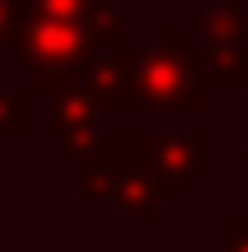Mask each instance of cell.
I'll return each mask as SVG.
<instances>
[{"label": "cell", "mask_w": 248, "mask_h": 252, "mask_svg": "<svg viewBox=\"0 0 248 252\" xmlns=\"http://www.w3.org/2000/svg\"><path fill=\"white\" fill-rule=\"evenodd\" d=\"M89 56H94L89 24L37 14L24 0V19H19V33H14V61L28 70V80L37 89L56 94V98L80 89V75H84V61Z\"/></svg>", "instance_id": "1"}, {"label": "cell", "mask_w": 248, "mask_h": 252, "mask_svg": "<svg viewBox=\"0 0 248 252\" xmlns=\"http://www.w3.org/2000/svg\"><path fill=\"white\" fill-rule=\"evenodd\" d=\"M206 103V61L183 42V28H159V47L141 52L131 112H197Z\"/></svg>", "instance_id": "2"}, {"label": "cell", "mask_w": 248, "mask_h": 252, "mask_svg": "<svg viewBox=\"0 0 248 252\" xmlns=\"http://www.w3.org/2000/svg\"><path fill=\"white\" fill-rule=\"evenodd\" d=\"M248 19L239 5H215L202 14V61L206 89H244L248 84Z\"/></svg>", "instance_id": "3"}, {"label": "cell", "mask_w": 248, "mask_h": 252, "mask_svg": "<svg viewBox=\"0 0 248 252\" xmlns=\"http://www.w3.org/2000/svg\"><path fill=\"white\" fill-rule=\"evenodd\" d=\"M202 150H206V140L197 131H183V135H159V131H150V135H141L136 159H141V168L155 178L159 196L174 201L178 191L187 187V178H192Z\"/></svg>", "instance_id": "4"}, {"label": "cell", "mask_w": 248, "mask_h": 252, "mask_svg": "<svg viewBox=\"0 0 248 252\" xmlns=\"http://www.w3.org/2000/svg\"><path fill=\"white\" fill-rule=\"evenodd\" d=\"M141 52L136 47H112V52H94L84 61L80 89L94 98L99 112H131V84H136Z\"/></svg>", "instance_id": "5"}, {"label": "cell", "mask_w": 248, "mask_h": 252, "mask_svg": "<svg viewBox=\"0 0 248 252\" xmlns=\"http://www.w3.org/2000/svg\"><path fill=\"white\" fill-rule=\"evenodd\" d=\"M94 122H99V108H94V98L84 89H71L56 98L52 108V126H56V145H61L71 159H84V154L99 145V131H94Z\"/></svg>", "instance_id": "6"}, {"label": "cell", "mask_w": 248, "mask_h": 252, "mask_svg": "<svg viewBox=\"0 0 248 252\" xmlns=\"http://www.w3.org/2000/svg\"><path fill=\"white\" fill-rule=\"evenodd\" d=\"M108 196H112V206H117L122 220H150L159 206H164V196H159L155 178L141 168V159H127V168L117 173V182H112Z\"/></svg>", "instance_id": "7"}, {"label": "cell", "mask_w": 248, "mask_h": 252, "mask_svg": "<svg viewBox=\"0 0 248 252\" xmlns=\"http://www.w3.org/2000/svg\"><path fill=\"white\" fill-rule=\"evenodd\" d=\"M75 168H80V187H84V196H108L112 182H117V173L127 168V159H122V140L103 131L99 145H94L84 159H75Z\"/></svg>", "instance_id": "8"}, {"label": "cell", "mask_w": 248, "mask_h": 252, "mask_svg": "<svg viewBox=\"0 0 248 252\" xmlns=\"http://www.w3.org/2000/svg\"><path fill=\"white\" fill-rule=\"evenodd\" d=\"M0 131L5 135H28L33 131V94L0 89Z\"/></svg>", "instance_id": "9"}, {"label": "cell", "mask_w": 248, "mask_h": 252, "mask_svg": "<svg viewBox=\"0 0 248 252\" xmlns=\"http://www.w3.org/2000/svg\"><path fill=\"white\" fill-rule=\"evenodd\" d=\"M89 47H94V52H112V47H122L117 42V9L103 5V0H99V9L89 14Z\"/></svg>", "instance_id": "10"}, {"label": "cell", "mask_w": 248, "mask_h": 252, "mask_svg": "<svg viewBox=\"0 0 248 252\" xmlns=\"http://www.w3.org/2000/svg\"><path fill=\"white\" fill-rule=\"evenodd\" d=\"M28 9H37V14H56V19H75V24H89V14L99 9V0H28Z\"/></svg>", "instance_id": "11"}, {"label": "cell", "mask_w": 248, "mask_h": 252, "mask_svg": "<svg viewBox=\"0 0 248 252\" xmlns=\"http://www.w3.org/2000/svg\"><path fill=\"white\" fill-rule=\"evenodd\" d=\"M19 19H24V0H0V47H14Z\"/></svg>", "instance_id": "12"}, {"label": "cell", "mask_w": 248, "mask_h": 252, "mask_svg": "<svg viewBox=\"0 0 248 252\" xmlns=\"http://www.w3.org/2000/svg\"><path fill=\"white\" fill-rule=\"evenodd\" d=\"M220 234H225V252H248V220L244 215H230L220 224Z\"/></svg>", "instance_id": "13"}, {"label": "cell", "mask_w": 248, "mask_h": 252, "mask_svg": "<svg viewBox=\"0 0 248 252\" xmlns=\"http://www.w3.org/2000/svg\"><path fill=\"white\" fill-rule=\"evenodd\" d=\"M244 168H248V145H244Z\"/></svg>", "instance_id": "14"}]
</instances>
